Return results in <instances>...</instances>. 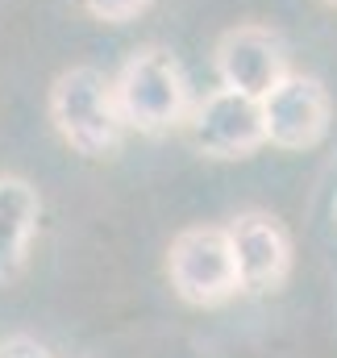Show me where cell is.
<instances>
[{
  "instance_id": "obj_1",
  "label": "cell",
  "mask_w": 337,
  "mask_h": 358,
  "mask_svg": "<svg viewBox=\"0 0 337 358\" xmlns=\"http://www.w3.org/2000/svg\"><path fill=\"white\" fill-rule=\"evenodd\" d=\"M46 113L55 134L84 159H113L125 146L129 125L121 117L113 76H104L92 63H76L55 76Z\"/></svg>"
},
{
  "instance_id": "obj_2",
  "label": "cell",
  "mask_w": 337,
  "mask_h": 358,
  "mask_svg": "<svg viewBox=\"0 0 337 358\" xmlns=\"http://www.w3.org/2000/svg\"><path fill=\"white\" fill-rule=\"evenodd\" d=\"M117 104L129 129L138 134H171L183 129L187 113H192V84L183 63L171 55L167 46H138L113 76Z\"/></svg>"
},
{
  "instance_id": "obj_3",
  "label": "cell",
  "mask_w": 337,
  "mask_h": 358,
  "mask_svg": "<svg viewBox=\"0 0 337 358\" xmlns=\"http://www.w3.org/2000/svg\"><path fill=\"white\" fill-rule=\"evenodd\" d=\"M167 279L192 308H221L242 296L238 255L225 225H187L167 246Z\"/></svg>"
},
{
  "instance_id": "obj_4",
  "label": "cell",
  "mask_w": 337,
  "mask_h": 358,
  "mask_svg": "<svg viewBox=\"0 0 337 358\" xmlns=\"http://www.w3.org/2000/svg\"><path fill=\"white\" fill-rule=\"evenodd\" d=\"M183 138L196 155L234 163L250 159L266 146V121H262V100L234 88H213L200 96L183 121Z\"/></svg>"
},
{
  "instance_id": "obj_5",
  "label": "cell",
  "mask_w": 337,
  "mask_h": 358,
  "mask_svg": "<svg viewBox=\"0 0 337 358\" xmlns=\"http://www.w3.org/2000/svg\"><path fill=\"white\" fill-rule=\"evenodd\" d=\"M213 71H217L221 88L246 92L254 100H262L275 84H283L292 76V50H287L279 29L258 25V21H242L217 38Z\"/></svg>"
},
{
  "instance_id": "obj_6",
  "label": "cell",
  "mask_w": 337,
  "mask_h": 358,
  "mask_svg": "<svg viewBox=\"0 0 337 358\" xmlns=\"http://www.w3.org/2000/svg\"><path fill=\"white\" fill-rule=\"evenodd\" d=\"M262 121H266V142L279 150H313L325 142L334 125V100L329 88L317 76L292 71L283 84L262 96Z\"/></svg>"
},
{
  "instance_id": "obj_7",
  "label": "cell",
  "mask_w": 337,
  "mask_h": 358,
  "mask_svg": "<svg viewBox=\"0 0 337 358\" xmlns=\"http://www.w3.org/2000/svg\"><path fill=\"white\" fill-rule=\"evenodd\" d=\"M229 242L238 255V275H242V292L250 296H266L279 292L292 275L296 250H292V234L271 217V213H238L229 225Z\"/></svg>"
},
{
  "instance_id": "obj_8",
  "label": "cell",
  "mask_w": 337,
  "mask_h": 358,
  "mask_svg": "<svg viewBox=\"0 0 337 358\" xmlns=\"http://www.w3.org/2000/svg\"><path fill=\"white\" fill-rule=\"evenodd\" d=\"M38 221H42L38 187L21 176H0V283H13L29 267Z\"/></svg>"
},
{
  "instance_id": "obj_9",
  "label": "cell",
  "mask_w": 337,
  "mask_h": 358,
  "mask_svg": "<svg viewBox=\"0 0 337 358\" xmlns=\"http://www.w3.org/2000/svg\"><path fill=\"white\" fill-rule=\"evenodd\" d=\"M80 4H84L96 21H104V25H129V21H138L155 0H80Z\"/></svg>"
},
{
  "instance_id": "obj_10",
  "label": "cell",
  "mask_w": 337,
  "mask_h": 358,
  "mask_svg": "<svg viewBox=\"0 0 337 358\" xmlns=\"http://www.w3.org/2000/svg\"><path fill=\"white\" fill-rule=\"evenodd\" d=\"M0 358H50V350H46L38 338L17 334V338H4V342H0Z\"/></svg>"
},
{
  "instance_id": "obj_11",
  "label": "cell",
  "mask_w": 337,
  "mask_h": 358,
  "mask_svg": "<svg viewBox=\"0 0 337 358\" xmlns=\"http://www.w3.org/2000/svg\"><path fill=\"white\" fill-rule=\"evenodd\" d=\"M325 4H334V8H337V0H325Z\"/></svg>"
}]
</instances>
